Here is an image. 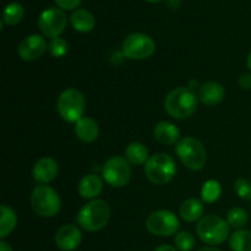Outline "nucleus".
<instances>
[{
    "label": "nucleus",
    "instance_id": "11",
    "mask_svg": "<svg viewBox=\"0 0 251 251\" xmlns=\"http://www.w3.org/2000/svg\"><path fill=\"white\" fill-rule=\"evenodd\" d=\"M68 22L65 12L58 7H49L41 14L38 19V27L46 37L56 38L64 32Z\"/></svg>",
    "mask_w": 251,
    "mask_h": 251
},
{
    "label": "nucleus",
    "instance_id": "10",
    "mask_svg": "<svg viewBox=\"0 0 251 251\" xmlns=\"http://www.w3.org/2000/svg\"><path fill=\"white\" fill-rule=\"evenodd\" d=\"M146 228L153 235L171 237L179 229V221L172 211L159 210L149 216Z\"/></svg>",
    "mask_w": 251,
    "mask_h": 251
},
{
    "label": "nucleus",
    "instance_id": "31",
    "mask_svg": "<svg viewBox=\"0 0 251 251\" xmlns=\"http://www.w3.org/2000/svg\"><path fill=\"white\" fill-rule=\"evenodd\" d=\"M238 81H239L240 87L244 88V90H251V74L250 73L242 74Z\"/></svg>",
    "mask_w": 251,
    "mask_h": 251
},
{
    "label": "nucleus",
    "instance_id": "6",
    "mask_svg": "<svg viewBox=\"0 0 251 251\" xmlns=\"http://www.w3.org/2000/svg\"><path fill=\"white\" fill-rule=\"evenodd\" d=\"M31 206L41 217H54L61 208V200L53 188L38 185L31 195Z\"/></svg>",
    "mask_w": 251,
    "mask_h": 251
},
{
    "label": "nucleus",
    "instance_id": "3",
    "mask_svg": "<svg viewBox=\"0 0 251 251\" xmlns=\"http://www.w3.org/2000/svg\"><path fill=\"white\" fill-rule=\"evenodd\" d=\"M176 173L174 159L167 153H156L145 163V174L151 183L156 185H166Z\"/></svg>",
    "mask_w": 251,
    "mask_h": 251
},
{
    "label": "nucleus",
    "instance_id": "35",
    "mask_svg": "<svg viewBox=\"0 0 251 251\" xmlns=\"http://www.w3.org/2000/svg\"><path fill=\"white\" fill-rule=\"evenodd\" d=\"M247 65H248V68H249V70L251 71V51L249 53V55H248V59H247Z\"/></svg>",
    "mask_w": 251,
    "mask_h": 251
},
{
    "label": "nucleus",
    "instance_id": "7",
    "mask_svg": "<svg viewBox=\"0 0 251 251\" xmlns=\"http://www.w3.org/2000/svg\"><path fill=\"white\" fill-rule=\"evenodd\" d=\"M58 112L64 120L76 123L85 112V97L75 88H68L58 98Z\"/></svg>",
    "mask_w": 251,
    "mask_h": 251
},
{
    "label": "nucleus",
    "instance_id": "16",
    "mask_svg": "<svg viewBox=\"0 0 251 251\" xmlns=\"http://www.w3.org/2000/svg\"><path fill=\"white\" fill-rule=\"evenodd\" d=\"M75 134L81 141L93 142L100 135V126L92 118H81L75 124Z\"/></svg>",
    "mask_w": 251,
    "mask_h": 251
},
{
    "label": "nucleus",
    "instance_id": "2",
    "mask_svg": "<svg viewBox=\"0 0 251 251\" xmlns=\"http://www.w3.org/2000/svg\"><path fill=\"white\" fill-rule=\"evenodd\" d=\"M110 218V207L105 201L93 200L83 206L78 212L76 221L82 229L97 232L108 225Z\"/></svg>",
    "mask_w": 251,
    "mask_h": 251
},
{
    "label": "nucleus",
    "instance_id": "28",
    "mask_svg": "<svg viewBox=\"0 0 251 251\" xmlns=\"http://www.w3.org/2000/svg\"><path fill=\"white\" fill-rule=\"evenodd\" d=\"M68 49L69 46L68 43H66L65 39L59 38V37L51 38V41L49 42L48 44L49 53L53 56H55V58H61V56L65 55V54L68 53Z\"/></svg>",
    "mask_w": 251,
    "mask_h": 251
},
{
    "label": "nucleus",
    "instance_id": "8",
    "mask_svg": "<svg viewBox=\"0 0 251 251\" xmlns=\"http://www.w3.org/2000/svg\"><path fill=\"white\" fill-rule=\"evenodd\" d=\"M123 54L125 58L132 60H142L153 55L156 44L153 39L144 33H131L125 38L123 43Z\"/></svg>",
    "mask_w": 251,
    "mask_h": 251
},
{
    "label": "nucleus",
    "instance_id": "37",
    "mask_svg": "<svg viewBox=\"0 0 251 251\" xmlns=\"http://www.w3.org/2000/svg\"><path fill=\"white\" fill-rule=\"evenodd\" d=\"M250 211H251V206H250Z\"/></svg>",
    "mask_w": 251,
    "mask_h": 251
},
{
    "label": "nucleus",
    "instance_id": "32",
    "mask_svg": "<svg viewBox=\"0 0 251 251\" xmlns=\"http://www.w3.org/2000/svg\"><path fill=\"white\" fill-rule=\"evenodd\" d=\"M154 251H176L174 249L173 247H171V245H161V247L157 248Z\"/></svg>",
    "mask_w": 251,
    "mask_h": 251
},
{
    "label": "nucleus",
    "instance_id": "27",
    "mask_svg": "<svg viewBox=\"0 0 251 251\" xmlns=\"http://www.w3.org/2000/svg\"><path fill=\"white\" fill-rule=\"evenodd\" d=\"M176 248L180 251H191L195 247V238L189 232H180L174 239Z\"/></svg>",
    "mask_w": 251,
    "mask_h": 251
},
{
    "label": "nucleus",
    "instance_id": "4",
    "mask_svg": "<svg viewBox=\"0 0 251 251\" xmlns=\"http://www.w3.org/2000/svg\"><path fill=\"white\" fill-rule=\"evenodd\" d=\"M176 153L181 163L190 171L202 169L207 159L205 147L195 137H184L178 141Z\"/></svg>",
    "mask_w": 251,
    "mask_h": 251
},
{
    "label": "nucleus",
    "instance_id": "24",
    "mask_svg": "<svg viewBox=\"0 0 251 251\" xmlns=\"http://www.w3.org/2000/svg\"><path fill=\"white\" fill-rule=\"evenodd\" d=\"M24 7L19 2H11L7 5L2 14V22L9 26H15L24 19Z\"/></svg>",
    "mask_w": 251,
    "mask_h": 251
},
{
    "label": "nucleus",
    "instance_id": "15",
    "mask_svg": "<svg viewBox=\"0 0 251 251\" xmlns=\"http://www.w3.org/2000/svg\"><path fill=\"white\" fill-rule=\"evenodd\" d=\"M225 87L220 82L208 81L199 88L198 97L203 104L212 107V105L222 102L223 98H225Z\"/></svg>",
    "mask_w": 251,
    "mask_h": 251
},
{
    "label": "nucleus",
    "instance_id": "30",
    "mask_svg": "<svg viewBox=\"0 0 251 251\" xmlns=\"http://www.w3.org/2000/svg\"><path fill=\"white\" fill-rule=\"evenodd\" d=\"M55 2L63 10H75L81 4V0H55Z\"/></svg>",
    "mask_w": 251,
    "mask_h": 251
},
{
    "label": "nucleus",
    "instance_id": "20",
    "mask_svg": "<svg viewBox=\"0 0 251 251\" xmlns=\"http://www.w3.org/2000/svg\"><path fill=\"white\" fill-rule=\"evenodd\" d=\"M181 218L186 222L199 221L203 215V203L198 199H188L184 201L179 208Z\"/></svg>",
    "mask_w": 251,
    "mask_h": 251
},
{
    "label": "nucleus",
    "instance_id": "12",
    "mask_svg": "<svg viewBox=\"0 0 251 251\" xmlns=\"http://www.w3.org/2000/svg\"><path fill=\"white\" fill-rule=\"evenodd\" d=\"M48 48L46 39L39 34H32V36L26 37L24 41L20 43L17 53L20 58L25 61H33L41 58L44 51Z\"/></svg>",
    "mask_w": 251,
    "mask_h": 251
},
{
    "label": "nucleus",
    "instance_id": "34",
    "mask_svg": "<svg viewBox=\"0 0 251 251\" xmlns=\"http://www.w3.org/2000/svg\"><path fill=\"white\" fill-rule=\"evenodd\" d=\"M199 251H222V250L216 249V248H212V247H207V248H202V249H200Z\"/></svg>",
    "mask_w": 251,
    "mask_h": 251
},
{
    "label": "nucleus",
    "instance_id": "1",
    "mask_svg": "<svg viewBox=\"0 0 251 251\" xmlns=\"http://www.w3.org/2000/svg\"><path fill=\"white\" fill-rule=\"evenodd\" d=\"M164 107L171 117L183 120L195 113L198 108V98L190 88L179 87L169 92L166 97Z\"/></svg>",
    "mask_w": 251,
    "mask_h": 251
},
{
    "label": "nucleus",
    "instance_id": "25",
    "mask_svg": "<svg viewBox=\"0 0 251 251\" xmlns=\"http://www.w3.org/2000/svg\"><path fill=\"white\" fill-rule=\"evenodd\" d=\"M221 194H222V188H221L220 183L217 180H207L202 186L201 190V198L205 202L212 203L220 199Z\"/></svg>",
    "mask_w": 251,
    "mask_h": 251
},
{
    "label": "nucleus",
    "instance_id": "5",
    "mask_svg": "<svg viewBox=\"0 0 251 251\" xmlns=\"http://www.w3.org/2000/svg\"><path fill=\"white\" fill-rule=\"evenodd\" d=\"M196 233L206 244L220 245L228 238L229 225L220 216L208 215L199 221L196 226Z\"/></svg>",
    "mask_w": 251,
    "mask_h": 251
},
{
    "label": "nucleus",
    "instance_id": "29",
    "mask_svg": "<svg viewBox=\"0 0 251 251\" xmlns=\"http://www.w3.org/2000/svg\"><path fill=\"white\" fill-rule=\"evenodd\" d=\"M234 190L240 199L245 201L251 200V181L239 178L234 183Z\"/></svg>",
    "mask_w": 251,
    "mask_h": 251
},
{
    "label": "nucleus",
    "instance_id": "17",
    "mask_svg": "<svg viewBox=\"0 0 251 251\" xmlns=\"http://www.w3.org/2000/svg\"><path fill=\"white\" fill-rule=\"evenodd\" d=\"M103 181L97 174H88L81 179L78 184V193L85 199H95L102 193Z\"/></svg>",
    "mask_w": 251,
    "mask_h": 251
},
{
    "label": "nucleus",
    "instance_id": "19",
    "mask_svg": "<svg viewBox=\"0 0 251 251\" xmlns=\"http://www.w3.org/2000/svg\"><path fill=\"white\" fill-rule=\"evenodd\" d=\"M71 26L76 29V31L81 32V33H87L95 28L96 20L93 15L91 14L88 10L78 9L71 14L70 16Z\"/></svg>",
    "mask_w": 251,
    "mask_h": 251
},
{
    "label": "nucleus",
    "instance_id": "23",
    "mask_svg": "<svg viewBox=\"0 0 251 251\" xmlns=\"http://www.w3.org/2000/svg\"><path fill=\"white\" fill-rule=\"evenodd\" d=\"M229 248L232 251H251V232L239 229L229 238Z\"/></svg>",
    "mask_w": 251,
    "mask_h": 251
},
{
    "label": "nucleus",
    "instance_id": "26",
    "mask_svg": "<svg viewBox=\"0 0 251 251\" xmlns=\"http://www.w3.org/2000/svg\"><path fill=\"white\" fill-rule=\"evenodd\" d=\"M248 220H249V216H248L247 211L240 207L232 208L227 215L228 225L235 229H242L248 223Z\"/></svg>",
    "mask_w": 251,
    "mask_h": 251
},
{
    "label": "nucleus",
    "instance_id": "33",
    "mask_svg": "<svg viewBox=\"0 0 251 251\" xmlns=\"http://www.w3.org/2000/svg\"><path fill=\"white\" fill-rule=\"evenodd\" d=\"M0 251H12V249L7 243L2 242L1 240V242H0Z\"/></svg>",
    "mask_w": 251,
    "mask_h": 251
},
{
    "label": "nucleus",
    "instance_id": "21",
    "mask_svg": "<svg viewBox=\"0 0 251 251\" xmlns=\"http://www.w3.org/2000/svg\"><path fill=\"white\" fill-rule=\"evenodd\" d=\"M17 223V216L12 208L2 205L0 207V238H6L15 229Z\"/></svg>",
    "mask_w": 251,
    "mask_h": 251
},
{
    "label": "nucleus",
    "instance_id": "18",
    "mask_svg": "<svg viewBox=\"0 0 251 251\" xmlns=\"http://www.w3.org/2000/svg\"><path fill=\"white\" fill-rule=\"evenodd\" d=\"M154 137L162 145H174L179 140L180 131L178 127L169 122H161L154 126Z\"/></svg>",
    "mask_w": 251,
    "mask_h": 251
},
{
    "label": "nucleus",
    "instance_id": "9",
    "mask_svg": "<svg viewBox=\"0 0 251 251\" xmlns=\"http://www.w3.org/2000/svg\"><path fill=\"white\" fill-rule=\"evenodd\" d=\"M104 180L113 188H123L131 178V167L129 161L123 157L115 156L108 159L102 168Z\"/></svg>",
    "mask_w": 251,
    "mask_h": 251
},
{
    "label": "nucleus",
    "instance_id": "22",
    "mask_svg": "<svg viewBox=\"0 0 251 251\" xmlns=\"http://www.w3.org/2000/svg\"><path fill=\"white\" fill-rule=\"evenodd\" d=\"M125 157L129 161V163L140 166V164L146 163L149 157V150L141 142H132L125 150Z\"/></svg>",
    "mask_w": 251,
    "mask_h": 251
},
{
    "label": "nucleus",
    "instance_id": "13",
    "mask_svg": "<svg viewBox=\"0 0 251 251\" xmlns=\"http://www.w3.org/2000/svg\"><path fill=\"white\" fill-rule=\"evenodd\" d=\"M82 240V233L76 226L65 225L56 232L55 244L63 251H73L77 249Z\"/></svg>",
    "mask_w": 251,
    "mask_h": 251
},
{
    "label": "nucleus",
    "instance_id": "14",
    "mask_svg": "<svg viewBox=\"0 0 251 251\" xmlns=\"http://www.w3.org/2000/svg\"><path fill=\"white\" fill-rule=\"evenodd\" d=\"M58 163L50 157H43L36 162L33 167V178L37 183H50L58 176Z\"/></svg>",
    "mask_w": 251,
    "mask_h": 251
},
{
    "label": "nucleus",
    "instance_id": "36",
    "mask_svg": "<svg viewBox=\"0 0 251 251\" xmlns=\"http://www.w3.org/2000/svg\"><path fill=\"white\" fill-rule=\"evenodd\" d=\"M147 1H149V2H158V1H161V0H147Z\"/></svg>",
    "mask_w": 251,
    "mask_h": 251
}]
</instances>
